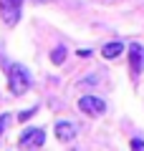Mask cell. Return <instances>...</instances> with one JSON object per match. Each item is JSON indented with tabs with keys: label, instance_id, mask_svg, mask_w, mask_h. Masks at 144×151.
Here are the masks:
<instances>
[{
	"label": "cell",
	"instance_id": "obj_1",
	"mask_svg": "<svg viewBox=\"0 0 144 151\" xmlns=\"http://www.w3.org/2000/svg\"><path fill=\"white\" fill-rule=\"evenodd\" d=\"M31 86H33V81H31V73H28L25 65H20V63L8 65V88H10L13 96H23Z\"/></svg>",
	"mask_w": 144,
	"mask_h": 151
},
{
	"label": "cell",
	"instance_id": "obj_2",
	"mask_svg": "<svg viewBox=\"0 0 144 151\" xmlns=\"http://www.w3.org/2000/svg\"><path fill=\"white\" fill-rule=\"evenodd\" d=\"M79 111L86 113V116H101V113H106V101L99 98V96L86 93V96L79 98Z\"/></svg>",
	"mask_w": 144,
	"mask_h": 151
},
{
	"label": "cell",
	"instance_id": "obj_3",
	"mask_svg": "<svg viewBox=\"0 0 144 151\" xmlns=\"http://www.w3.org/2000/svg\"><path fill=\"white\" fill-rule=\"evenodd\" d=\"M129 73L137 81L144 73V45L142 43H129Z\"/></svg>",
	"mask_w": 144,
	"mask_h": 151
},
{
	"label": "cell",
	"instance_id": "obj_4",
	"mask_svg": "<svg viewBox=\"0 0 144 151\" xmlns=\"http://www.w3.org/2000/svg\"><path fill=\"white\" fill-rule=\"evenodd\" d=\"M20 5H23V0H0V13H3L5 25L13 28L20 20Z\"/></svg>",
	"mask_w": 144,
	"mask_h": 151
},
{
	"label": "cell",
	"instance_id": "obj_5",
	"mask_svg": "<svg viewBox=\"0 0 144 151\" xmlns=\"http://www.w3.org/2000/svg\"><path fill=\"white\" fill-rule=\"evenodd\" d=\"M18 141H20L23 146H43V141H46V131H43V129H25Z\"/></svg>",
	"mask_w": 144,
	"mask_h": 151
},
{
	"label": "cell",
	"instance_id": "obj_6",
	"mask_svg": "<svg viewBox=\"0 0 144 151\" xmlns=\"http://www.w3.org/2000/svg\"><path fill=\"white\" fill-rule=\"evenodd\" d=\"M53 134H56V139H58V141L68 144V141H73V136H76V126L71 124V121H56Z\"/></svg>",
	"mask_w": 144,
	"mask_h": 151
},
{
	"label": "cell",
	"instance_id": "obj_7",
	"mask_svg": "<svg viewBox=\"0 0 144 151\" xmlns=\"http://www.w3.org/2000/svg\"><path fill=\"white\" fill-rule=\"evenodd\" d=\"M121 53H124V43H121V40H111V43H106V45L101 48V55H104L106 60L119 58Z\"/></svg>",
	"mask_w": 144,
	"mask_h": 151
},
{
	"label": "cell",
	"instance_id": "obj_8",
	"mask_svg": "<svg viewBox=\"0 0 144 151\" xmlns=\"http://www.w3.org/2000/svg\"><path fill=\"white\" fill-rule=\"evenodd\" d=\"M63 60H66V48H63V45L53 48V53H51V63H53V65H61Z\"/></svg>",
	"mask_w": 144,
	"mask_h": 151
},
{
	"label": "cell",
	"instance_id": "obj_9",
	"mask_svg": "<svg viewBox=\"0 0 144 151\" xmlns=\"http://www.w3.org/2000/svg\"><path fill=\"white\" fill-rule=\"evenodd\" d=\"M129 146H132V151H144V139H132Z\"/></svg>",
	"mask_w": 144,
	"mask_h": 151
},
{
	"label": "cell",
	"instance_id": "obj_10",
	"mask_svg": "<svg viewBox=\"0 0 144 151\" xmlns=\"http://www.w3.org/2000/svg\"><path fill=\"white\" fill-rule=\"evenodd\" d=\"M96 83H99V81H96V76H86L84 81H81V86H84V88H91V86H96Z\"/></svg>",
	"mask_w": 144,
	"mask_h": 151
},
{
	"label": "cell",
	"instance_id": "obj_11",
	"mask_svg": "<svg viewBox=\"0 0 144 151\" xmlns=\"http://www.w3.org/2000/svg\"><path fill=\"white\" fill-rule=\"evenodd\" d=\"M10 119H13L10 113H3V116H0V134H3V129L8 126V121H10Z\"/></svg>",
	"mask_w": 144,
	"mask_h": 151
},
{
	"label": "cell",
	"instance_id": "obj_12",
	"mask_svg": "<svg viewBox=\"0 0 144 151\" xmlns=\"http://www.w3.org/2000/svg\"><path fill=\"white\" fill-rule=\"evenodd\" d=\"M33 113H36V108H31V111H23L20 116H18V119H20V121H28V119L33 116Z\"/></svg>",
	"mask_w": 144,
	"mask_h": 151
},
{
	"label": "cell",
	"instance_id": "obj_13",
	"mask_svg": "<svg viewBox=\"0 0 144 151\" xmlns=\"http://www.w3.org/2000/svg\"><path fill=\"white\" fill-rule=\"evenodd\" d=\"M79 55H81V58H91V50H86V48H81V50H79Z\"/></svg>",
	"mask_w": 144,
	"mask_h": 151
},
{
	"label": "cell",
	"instance_id": "obj_14",
	"mask_svg": "<svg viewBox=\"0 0 144 151\" xmlns=\"http://www.w3.org/2000/svg\"><path fill=\"white\" fill-rule=\"evenodd\" d=\"M33 3H51V0H33Z\"/></svg>",
	"mask_w": 144,
	"mask_h": 151
}]
</instances>
